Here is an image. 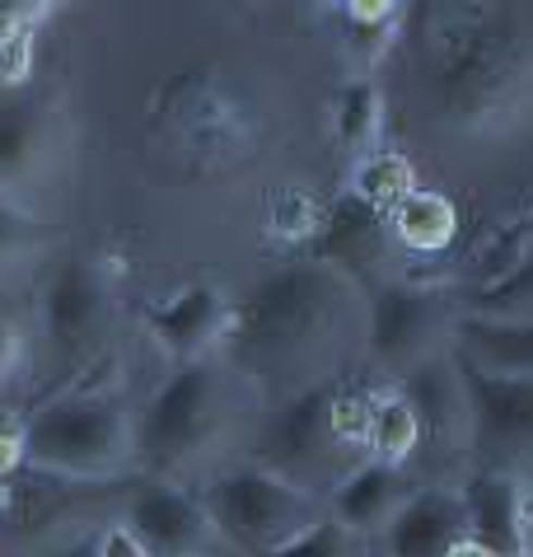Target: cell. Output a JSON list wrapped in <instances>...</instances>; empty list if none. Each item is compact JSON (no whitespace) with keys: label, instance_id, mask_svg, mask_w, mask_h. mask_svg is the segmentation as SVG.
Instances as JSON below:
<instances>
[{"label":"cell","instance_id":"52a82bcc","mask_svg":"<svg viewBox=\"0 0 533 557\" xmlns=\"http://www.w3.org/2000/svg\"><path fill=\"white\" fill-rule=\"evenodd\" d=\"M454 319H459V300H449L441 286L394 276V282L365 290V343H360V351H365L374 375L394 384L431 351L449 347Z\"/></svg>","mask_w":533,"mask_h":557},{"label":"cell","instance_id":"8d00e7d4","mask_svg":"<svg viewBox=\"0 0 533 557\" xmlns=\"http://www.w3.org/2000/svg\"><path fill=\"white\" fill-rule=\"evenodd\" d=\"M388 5H394V10H402V5H412V0H388Z\"/></svg>","mask_w":533,"mask_h":557},{"label":"cell","instance_id":"d6986e66","mask_svg":"<svg viewBox=\"0 0 533 557\" xmlns=\"http://www.w3.org/2000/svg\"><path fill=\"white\" fill-rule=\"evenodd\" d=\"M449 347L468 366L492 375H524L533 380V319H478L459 314L449 329Z\"/></svg>","mask_w":533,"mask_h":557},{"label":"cell","instance_id":"5b68a950","mask_svg":"<svg viewBox=\"0 0 533 557\" xmlns=\"http://www.w3.org/2000/svg\"><path fill=\"white\" fill-rule=\"evenodd\" d=\"M197 497L207 506V516L215 524V534H221V544L230 548V557H266L327 516L323 497L286 483L281 473L262 469L248 455L215 463L197 483Z\"/></svg>","mask_w":533,"mask_h":557},{"label":"cell","instance_id":"2e32d148","mask_svg":"<svg viewBox=\"0 0 533 557\" xmlns=\"http://www.w3.org/2000/svg\"><path fill=\"white\" fill-rule=\"evenodd\" d=\"M52 154V122L47 108L24 85H0V197H20L34 188Z\"/></svg>","mask_w":533,"mask_h":557},{"label":"cell","instance_id":"603a6c76","mask_svg":"<svg viewBox=\"0 0 533 557\" xmlns=\"http://www.w3.org/2000/svg\"><path fill=\"white\" fill-rule=\"evenodd\" d=\"M412 188H421L412 160H407L402 150H388V146L360 154V160L351 164V183H347V193H356L360 202H370L384 215L394 211Z\"/></svg>","mask_w":533,"mask_h":557},{"label":"cell","instance_id":"83f0119b","mask_svg":"<svg viewBox=\"0 0 533 557\" xmlns=\"http://www.w3.org/2000/svg\"><path fill=\"white\" fill-rule=\"evenodd\" d=\"M347 48L360 52V66H374L394 48V20H347Z\"/></svg>","mask_w":533,"mask_h":557},{"label":"cell","instance_id":"ba28073f","mask_svg":"<svg viewBox=\"0 0 533 557\" xmlns=\"http://www.w3.org/2000/svg\"><path fill=\"white\" fill-rule=\"evenodd\" d=\"M394 389L407 398V408L417 417V459L412 478L421 463H431V478L421 483H454L468 478V389L454 347L431 351L426 361H417L407 375L394 380Z\"/></svg>","mask_w":533,"mask_h":557},{"label":"cell","instance_id":"f35d334b","mask_svg":"<svg viewBox=\"0 0 533 557\" xmlns=\"http://www.w3.org/2000/svg\"><path fill=\"white\" fill-rule=\"evenodd\" d=\"M520 557H533V553H520Z\"/></svg>","mask_w":533,"mask_h":557},{"label":"cell","instance_id":"9c48e42d","mask_svg":"<svg viewBox=\"0 0 533 557\" xmlns=\"http://www.w3.org/2000/svg\"><path fill=\"white\" fill-rule=\"evenodd\" d=\"M38 333L47 356L75 375L94 366L113 333V296L89 258H61L38 290Z\"/></svg>","mask_w":533,"mask_h":557},{"label":"cell","instance_id":"3957f363","mask_svg":"<svg viewBox=\"0 0 533 557\" xmlns=\"http://www.w3.org/2000/svg\"><path fill=\"white\" fill-rule=\"evenodd\" d=\"M244 404H253V394L244 389V380L221 356L169 366L154 394L136 412L132 478L197 487L221 463Z\"/></svg>","mask_w":533,"mask_h":557},{"label":"cell","instance_id":"f546056e","mask_svg":"<svg viewBox=\"0 0 533 557\" xmlns=\"http://www.w3.org/2000/svg\"><path fill=\"white\" fill-rule=\"evenodd\" d=\"M94 557H150V548L136 539V530L122 516L103 520L99 530H94Z\"/></svg>","mask_w":533,"mask_h":557},{"label":"cell","instance_id":"74e56055","mask_svg":"<svg viewBox=\"0 0 533 557\" xmlns=\"http://www.w3.org/2000/svg\"><path fill=\"white\" fill-rule=\"evenodd\" d=\"M365 557H384V553H380V548H374V544H370V548H365Z\"/></svg>","mask_w":533,"mask_h":557},{"label":"cell","instance_id":"ac0fdd59","mask_svg":"<svg viewBox=\"0 0 533 557\" xmlns=\"http://www.w3.org/2000/svg\"><path fill=\"white\" fill-rule=\"evenodd\" d=\"M463 497V534L487 544L500 557H520L524 534H520V516H515V497H520V478L510 473H487V469H468L459 483Z\"/></svg>","mask_w":533,"mask_h":557},{"label":"cell","instance_id":"8992f818","mask_svg":"<svg viewBox=\"0 0 533 557\" xmlns=\"http://www.w3.org/2000/svg\"><path fill=\"white\" fill-rule=\"evenodd\" d=\"M333 384H313L305 394L272 404L248 445V459H258L262 469L281 473L313 497H327L356 463H365V455L342 441L333 426Z\"/></svg>","mask_w":533,"mask_h":557},{"label":"cell","instance_id":"7c38bea8","mask_svg":"<svg viewBox=\"0 0 533 557\" xmlns=\"http://www.w3.org/2000/svg\"><path fill=\"white\" fill-rule=\"evenodd\" d=\"M122 520L150 548V557H230L215 524L201 506L197 487L160 483V478H132Z\"/></svg>","mask_w":533,"mask_h":557},{"label":"cell","instance_id":"ffe728a7","mask_svg":"<svg viewBox=\"0 0 533 557\" xmlns=\"http://www.w3.org/2000/svg\"><path fill=\"white\" fill-rule=\"evenodd\" d=\"M388 230H394L398 253H417V258L449 253L454 239H459V207L435 188H412L388 211Z\"/></svg>","mask_w":533,"mask_h":557},{"label":"cell","instance_id":"9a60e30c","mask_svg":"<svg viewBox=\"0 0 533 557\" xmlns=\"http://www.w3.org/2000/svg\"><path fill=\"white\" fill-rule=\"evenodd\" d=\"M454 539H463V497L454 483H417L384 524L374 548L384 557H445Z\"/></svg>","mask_w":533,"mask_h":557},{"label":"cell","instance_id":"4fadbf2b","mask_svg":"<svg viewBox=\"0 0 533 557\" xmlns=\"http://www.w3.org/2000/svg\"><path fill=\"white\" fill-rule=\"evenodd\" d=\"M313 258L337 268L342 276H351L360 290L394 282V230H388V215L374 211L370 202H360L356 193H342L337 202L323 207L319 235H313Z\"/></svg>","mask_w":533,"mask_h":557},{"label":"cell","instance_id":"f1b7e54d","mask_svg":"<svg viewBox=\"0 0 533 557\" xmlns=\"http://www.w3.org/2000/svg\"><path fill=\"white\" fill-rule=\"evenodd\" d=\"M24 356H28V343H24V329L14 319V309L0 296V384H10L14 375L24 370Z\"/></svg>","mask_w":533,"mask_h":557},{"label":"cell","instance_id":"4316f807","mask_svg":"<svg viewBox=\"0 0 533 557\" xmlns=\"http://www.w3.org/2000/svg\"><path fill=\"white\" fill-rule=\"evenodd\" d=\"M370 548V539H356L351 530H342L337 520H319V524H309V530L300 539H290L286 548H276V553H266V557H365Z\"/></svg>","mask_w":533,"mask_h":557},{"label":"cell","instance_id":"30bf717a","mask_svg":"<svg viewBox=\"0 0 533 557\" xmlns=\"http://www.w3.org/2000/svg\"><path fill=\"white\" fill-rule=\"evenodd\" d=\"M459 370L468 389V469L533 478V380L492 375L463 356Z\"/></svg>","mask_w":533,"mask_h":557},{"label":"cell","instance_id":"1f68e13d","mask_svg":"<svg viewBox=\"0 0 533 557\" xmlns=\"http://www.w3.org/2000/svg\"><path fill=\"white\" fill-rule=\"evenodd\" d=\"M52 0H0V28H34Z\"/></svg>","mask_w":533,"mask_h":557},{"label":"cell","instance_id":"836d02e7","mask_svg":"<svg viewBox=\"0 0 533 557\" xmlns=\"http://www.w3.org/2000/svg\"><path fill=\"white\" fill-rule=\"evenodd\" d=\"M445 557H500V553H492L487 544H478V539H454V544H449V553Z\"/></svg>","mask_w":533,"mask_h":557},{"label":"cell","instance_id":"7402d4cb","mask_svg":"<svg viewBox=\"0 0 533 557\" xmlns=\"http://www.w3.org/2000/svg\"><path fill=\"white\" fill-rule=\"evenodd\" d=\"M459 314L478 319H533V239H524L520 258L487 286H473L459 296Z\"/></svg>","mask_w":533,"mask_h":557},{"label":"cell","instance_id":"cb8c5ba5","mask_svg":"<svg viewBox=\"0 0 533 557\" xmlns=\"http://www.w3.org/2000/svg\"><path fill=\"white\" fill-rule=\"evenodd\" d=\"M333 132L347 154H370L380 150V136H384V95L374 89L365 75L351 81L347 89L337 95V108H333Z\"/></svg>","mask_w":533,"mask_h":557},{"label":"cell","instance_id":"d590c367","mask_svg":"<svg viewBox=\"0 0 533 557\" xmlns=\"http://www.w3.org/2000/svg\"><path fill=\"white\" fill-rule=\"evenodd\" d=\"M0 516H10V487H5V478H0Z\"/></svg>","mask_w":533,"mask_h":557},{"label":"cell","instance_id":"8fae6325","mask_svg":"<svg viewBox=\"0 0 533 557\" xmlns=\"http://www.w3.org/2000/svg\"><path fill=\"white\" fill-rule=\"evenodd\" d=\"M150 117H154V127L174 136L197 164H211V169H221L239 150H248V136H253L244 108L234 103L211 75H197V71L174 75L169 85H160V95L150 103Z\"/></svg>","mask_w":533,"mask_h":557},{"label":"cell","instance_id":"4dcf8cb0","mask_svg":"<svg viewBox=\"0 0 533 557\" xmlns=\"http://www.w3.org/2000/svg\"><path fill=\"white\" fill-rule=\"evenodd\" d=\"M94 530H99V524H75V530L47 539V544L34 548L28 557H94Z\"/></svg>","mask_w":533,"mask_h":557},{"label":"cell","instance_id":"484cf974","mask_svg":"<svg viewBox=\"0 0 533 557\" xmlns=\"http://www.w3.org/2000/svg\"><path fill=\"white\" fill-rule=\"evenodd\" d=\"M47 235H52V230H47L24 202L0 197V272H10L14 262H24L34 249H42Z\"/></svg>","mask_w":533,"mask_h":557},{"label":"cell","instance_id":"e0dca14e","mask_svg":"<svg viewBox=\"0 0 533 557\" xmlns=\"http://www.w3.org/2000/svg\"><path fill=\"white\" fill-rule=\"evenodd\" d=\"M417 487V478L407 469H394V463H380V459H365L342 478V483L327 492L323 506H327V520H337L342 530H351L356 539H380L384 524L398 516V506L407 502V492Z\"/></svg>","mask_w":533,"mask_h":557},{"label":"cell","instance_id":"7a4b0ae2","mask_svg":"<svg viewBox=\"0 0 533 557\" xmlns=\"http://www.w3.org/2000/svg\"><path fill=\"white\" fill-rule=\"evenodd\" d=\"M417 81L449 132H520L533 117V0H426Z\"/></svg>","mask_w":533,"mask_h":557},{"label":"cell","instance_id":"e575fe53","mask_svg":"<svg viewBox=\"0 0 533 557\" xmlns=\"http://www.w3.org/2000/svg\"><path fill=\"white\" fill-rule=\"evenodd\" d=\"M510 230H515V235H520V239H533V207H529V211H524V215H520V221H515Z\"/></svg>","mask_w":533,"mask_h":557},{"label":"cell","instance_id":"d4e9b609","mask_svg":"<svg viewBox=\"0 0 533 557\" xmlns=\"http://www.w3.org/2000/svg\"><path fill=\"white\" fill-rule=\"evenodd\" d=\"M319 221H323V202L305 188H281V193H272V202H266V230H272L281 244H313Z\"/></svg>","mask_w":533,"mask_h":557},{"label":"cell","instance_id":"6da1fadb","mask_svg":"<svg viewBox=\"0 0 533 557\" xmlns=\"http://www.w3.org/2000/svg\"><path fill=\"white\" fill-rule=\"evenodd\" d=\"M365 343V290L319 258L272 268L234 305L221 361L244 380L253 404H281L333 384Z\"/></svg>","mask_w":533,"mask_h":557},{"label":"cell","instance_id":"277c9868","mask_svg":"<svg viewBox=\"0 0 533 557\" xmlns=\"http://www.w3.org/2000/svg\"><path fill=\"white\" fill-rule=\"evenodd\" d=\"M136 412L117 384H85L47 398L20 422L24 469L61 483H117L132 473Z\"/></svg>","mask_w":533,"mask_h":557},{"label":"cell","instance_id":"44dd1931","mask_svg":"<svg viewBox=\"0 0 533 557\" xmlns=\"http://www.w3.org/2000/svg\"><path fill=\"white\" fill-rule=\"evenodd\" d=\"M417 417L407 408V398L394 384H374V404H370V436H365V455L380 463H394V469L412 473L417 459Z\"/></svg>","mask_w":533,"mask_h":557},{"label":"cell","instance_id":"d6a6232c","mask_svg":"<svg viewBox=\"0 0 533 557\" xmlns=\"http://www.w3.org/2000/svg\"><path fill=\"white\" fill-rule=\"evenodd\" d=\"M515 516H520L524 548L533 553V478H520V497H515Z\"/></svg>","mask_w":533,"mask_h":557},{"label":"cell","instance_id":"5bb4252c","mask_svg":"<svg viewBox=\"0 0 533 557\" xmlns=\"http://www.w3.org/2000/svg\"><path fill=\"white\" fill-rule=\"evenodd\" d=\"M230 314H234V300L215 282H187L174 296L150 300L140 309V329H146L150 347L169 366H187L221 351Z\"/></svg>","mask_w":533,"mask_h":557}]
</instances>
